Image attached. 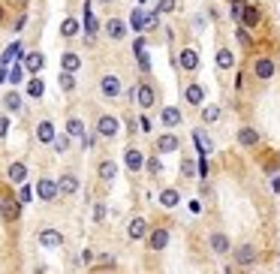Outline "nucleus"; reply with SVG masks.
<instances>
[{
	"instance_id": "obj_1",
	"label": "nucleus",
	"mask_w": 280,
	"mask_h": 274,
	"mask_svg": "<svg viewBox=\"0 0 280 274\" xmlns=\"http://www.w3.org/2000/svg\"><path fill=\"white\" fill-rule=\"evenodd\" d=\"M117 127H121V124H117V117H112V114H103L100 121H97V133L103 139H114L117 136Z\"/></svg>"
},
{
	"instance_id": "obj_2",
	"label": "nucleus",
	"mask_w": 280,
	"mask_h": 274,
	"mask_svg": "<svg viewBox=\"0 0 280 274\" xmlns=\"http://www.w3.org/2000/svg\"><path fill=\"white\" fill-rule=\"evenodd\" d=\"M36 196L43 202H52L55 196H57V184L52 181V178H39V184H36Z\"/></svg>"
},
{
	"instance_id": "obj_3",
	"label": "nucleus",
	"mask_w": 280,
	"mask_h": 274,
	"mask_svg": "<svg viewBox=\"0 0 280 274\" xmlns=\"http://www.w3.org/2000/svg\"><path fill=\"white\" fill-rule=\"evenodd\" d=\"M39 244L49 247V250H55V247L63 244V235H60L57 229H43V232H39Z\"/></svg>"
},
{
	"instance_id": "obj_4",
	"label": "nucleus",
	"mask_w": 280,
	"mask_h": 274,
	"mask_svg": "<svg viewBox=\"0 0 280 274\" xmlns=\"http://www.w3.org/2000/svg\"><path fill=\"white\" fill-rule=\"evenodd\" d=\"M106 33H109V39H114V43H117V39L127 36V24L121 18H109L106 21Z\"/></svg>"
},
{
	"instance_id": "obj_5",
	"label": "nucleus",
	"mask_w": 280,
	"mask_h": 274,
	"mask_svg": "<svg viewBox=\"0 0 280 274\" xmlns=\"http://www.w3.org/2000/svg\"><path fill=\"white\" fill-rule=\"evenodd\" d=\"M124 163H127V169H130V172H139V169L145 166V154H142L139 148H130V151L124 154Z\"/></svg>"
},
{
	"instance_id": "obj_6",
	"label": "nucleus",
	"mask_w": 280,
	"mask_h": 274,
	"mask_svg": "<svg viewBox=\"0 0 280 274\" xmlns=\"http://www.w3.org/2000/svg\"><path fill=\"white\" fill-rule=\"evenodd\" d=\"M100 91H103L106 97H117V94H121V78H117V75H103Z\"/></svg>"
},
{
	"instance_id": "obj_7",
	"label": "nucleus",
	"mask_w": 280,
	"mask_h": 274,
	"mask_svg": "<svg viewBox=\"0 0 280 274\" xmlns=\"http://www.w3.org/2000/svg\"><path fill=\"white\" fill-rule=\"evenodd\" d=\"M235 262L238 265H253L256 262V250H253V244H241L235 250Z\"/></svg>"
},
{
	"instance_id": "obj_8",
	"label": "nucleus",
	"mask_w": 280,
	"mask_h": 274,
	"mask_svg": "<svg viewBox=\"0 0 280 274\" xmlns=\"http://www.w3.org/2000/svg\"><path fill=\"white\" fill-rule=\"evenodd\" d=\"M166 244H169V232H166V229H154L151 238H148V247H151V250H163Z\"/></svg>"
},
{
	"instance_id": "obj_9",
	"label": "nucleus",
	"mask_w": 280,
	"mask_h": 274,
	"mask_svg": "<svg viewBox=\"0 0 280 274\" xmlns=\"http://www.w3.org/2000/svg\"><path fill=\"white\" fill-rule=\"evenodd\" d=\"M133 97L139 100L142 109H151L154 106V88L151 85H139V91H133Z\"/></svg>"
},
{
	"instance_id": "obj_10",
	"label": "nucleus",
	"mask_w": 280,
	"mask_h": 274,
	"mask_svg": "<svg viewBox=\"0 0 280 274\" xmlns=\"http://www.w3.org/2000/svg\"><path fill=\"white\" fill-rule=\"evenodd\" d=\"M0 214H3V220H18V214H21V205L15 202V199H3V205H0Z\"/></svg>"
},
{
	"instance_id": "obj_11",
	"label": "nucleus",
	"mask_w": 280,
	"mask_h": 274,
	"mask_svg": "<svg viewBox=\"0 0 280 274\" xmlns=\"http://www.w3.org/2000/svg\"><path fill=\"white\" fill-rule=\"evenodd\" d=\"M43 66H46V57L39 55V52H30V55H24V69H27V72H39Z\"/></svg>"
},
{
	"instance_id": "obj_12",
	"label": "nucleus",
	"mask_w": 280,
	"mask_h": 274,
	"mask_svg": "<svg viewBox=\"0 0 280 274\" xmlns=\"http://www.w3.org/2000/svg\"><path fill=\"white\" fill-rule=\"evenodd\" d=\"M127 235L133 241H139V238H145L148 235V223L142 220V217H136V220H130V229H127Z\"/></svg>"
},
{
	"instance_id": "obj_13",
	"label": "nucleus",
	"mask_w": 280,
	"mask_h": 274,
	"mask_svg": "<svg viewBox=\"0 0 280 274\" xmlns=\"http://www.w3.org/2000/svg\"><path fill=\"white\" fill-rule=\"evenodd\" d=\"M253 72H256L259 78H271V75H274V63H271L268 57H256V63H253Z\"/></svg>"
},
{
	"instance_id": "obj_14",
	"label": "nucleus",
	"mask_w": 280,
	"mask_h": 274,
	"mask_svg": "<svg viewBox=\"0 0 280 274\" xmlns=\"http://www.w3.org/2000/svg\"><path fill=\"white\" fill-rule=\"evenodd\" d=\"M60 66H63V72H78V66H82V57H78L75 52H66V55L60 57Z\"/></svg>"
},
{
	"instance_id": "obj_15",
	"label": "nucleus",
	"mask_w": 280,
	"mask_h": 274,
	"mask_svg": "<svg viewBox=\"0 0 280 274\" xmlns=\"http://www.w3.org/2000/svg\"><path fill=\"white\" fill-rule=\"evenodd\" d=\"M36 139H39V142H46V145L55 142V124H52V121H43V124L36 127Z\"/></svg>"
},
{
	"instance_id": "obj_16",
	"label": "nucleus",
	"mask_w": 280,
	"mask_h": 274,
	"mask_svg": "<svg viewBox=\"0 0 280 274\" xmlns=\"http://www.w3.org/2000/svg\"><path fill=\"white\" fill-rule=\"evenodd\" d=\"M78 190V178H72V175H63L60 181H57V193H63V196H72Z\"/></svg>"
},
{
	"instance_id": "obj_17",
	"label": "nucleus",
	"mask_w": 280,
	"mask_h": 274,
	"mask_svg": "<svg viewBox=\"0 0 280 274\" xmlns=\"http://www.w3.org/2000/svg\"><path fill=\"white\" fill-rule=\"evenodd\" d=\"M157 151H163V154H172V151H178V139H175L172 133L160 136V139H157Z\"/></svg>"
},
{
	"instance_id": "obj_18",
	"label": "nucleus",
	"mask_w": 280,
	"mask_h": 274,
	"mask_svg": "<svg viewBox=\"0 0 280 274\" xmlns=\"http://www.w3.org/2000/svg\"><path fill=\"white\" fill-rule=\"evenodd\" d=\"M211 250H214V253H220V256H223V253H229V238H226L223 232H214V235H211Z\"/></svg>"
},
{
	"instance_id": "obj_19",
	"label": "nucleus",
	"mask_w": 280,
	"mask_h": 274,
	"mask_svg": "<svg viewBox=\"0 0 280 274\" xmlns=\"http://www.w3.org/2000/svg\"><path fill=\"white\" fill-rule=\"evenodd\" d=\"M160 117H163V124H166V127H178V124H181V111H178L175 106H166Z\"/></svg>"
},
{
	"instance_id": "obj_20",
	"label": "nucleus",
	"mask_w": 280,
	"mask_h": 274,
	"mask_svg": "<svg viewBox=\"0 0 280 274\" xmlns=\"http://www.w3.org/2000/svg\"><path fill=\"white\" fill-rule=\"evenodd\" d=\"M6 175H9L12 184H24V178H27V166H24V163H12Z\"/></svg>"
},
{
	"instance_id": "obj_21",
	"label": "nucleus",
	"mask_w": 280,
	"mask_h": 274,
	"mask_svg": "<svg viewBox=\"0 0 280 274\" xmlns=\"http://www.w3.org/2000/svg\"><path fill=\"white\" fill-rule=\"evenodd\" d=\"M181 202V196H178V190H163V193H160V205H163V208H175Z\"/></svg>"
},
{
	"instance_id": "obj_22",
	"label": "nucleus",
	"mask_w": 280,
	"mask_h": 274,
	"mask_svg": "<svg viewBox=\"0 0 280 274\" xmlns=\"http://www.w3.org/2000/svg\"><path fill=\"white\" fill-rule=\"evenodd\" d=\"M238 142H241V145H244V148H253V145H256V142H259V133H256V130H253V127H244V130H241V133H238Z\"/></svg>"
},
{
	"instance_id": "obj_23",
	"label": "nucleus",
	"mask_w": 280,
	"mask_h": 274,
	"mask_svg": "<svg viewBox=\"0 0 280 274\" xmlns=\"http://www.w3.org/2000/svg\"><path fill=\"white\" fill-rule=\"evenodd\" d=\"M184 97H187V103H190V106H199V103L205 100V91H202V85H190Z\"/></svg>"
},
{
	"instance_id": "obj_24",
	"label": "nucleus",
	"mask_w": 280,
	"mask_h": 274,
	"mask_svg": "<svg viewBox=\"0 0 280 274\" xmlns=\"http://www.w3.org/2000/svg\"><path fill=\"white\" fill-rule=\"evenodd\" d=\"M181 66H184V69H196V66H199L196 49H184V52H181Z\"/></svg>"
},
{
	"instance_id": "obj_25",
	"label": "nucleus",
	"mask_w": 280,
	"mask_h": 274,
	"mask_svg": "<svg viewBox=\"0 0 280 274\" xmlns=\"http://www.w3.org/2000/svg\"><path fill=\"white\" fill-rule=\"evenodd\" d=\"M66 136H72V139H82V136H85V124L78 121V117H69V121H66Z\"/></svg>"
},
{
	"instance_id": "obj_26",
	"label": "nucleus",
	"mask_w": 280,
	"mask_h": 274,
	"mask_svg": "<svg viewBox=\"0 0 280 274\" xmlns=\"http://www.w3.org/2000/svg\"><path fill=\"white\" fill-rule=\"evenodd\" d=\"M114 175H117V166H114L112 160H103V163H100V178H103V181H114Z\"/></svg>"
},
{
	"instance_id": "obj_27",
	"label": "nucleus",
	"mask_w": 280,
	"mask_h": 274,
	"mask_svg": "<svg viewBox=\"0 0 280 274\" xmlns=\"http://www.w3.org/2000/svg\"><path fill=\"white\" fill-rule=\"evenodd\" d=\"M241 15H244V24H247V27H256V24H259V18H262V15H259V9H253V6H244V9H241Z\"/></svg>"
},
{
	"instance_id": "obj_28",
	"label": "nucleus",
	"mask_w": 280,
	"mask_h": 274,
	"mask_svg": "<svg viewBox=\"0 0 280 274\" xmlns=\"http://www.w3.org/2000/svg\"><path fill=\"white\" fill-rule=\"evenodd\" d=\"M18 55H21V43H12V46H9V49L3 52V57H0V63L6 66V63H12V60H15Z\"/></svg>"
},
{
	"instance_id": "obj_29",
	"label": "nucleus",
	"mask_w": 280,
	"mask_h": 274,
	"mask_svg": "<svg viewBox=\"0 0 280 274\" xmlns=\"http://www.w3.org/2000/svg\"><path fill=\"white\" fill-rule=\"evenodd\" d=\"M57 85H60V91H75V75L72 72H60V78H57Z\"/></svg>"
},
{
	"instance_id": "obj_30",
	"label": "nucleus",
	"mask_w": 280,
	"mask_h": 274,
	"mask_svg": "<svg viewBox=\"0 0 280 274\" xmlns=\"http://www.w3.org/2000/svg\"><path fill=\"white\" fill-rule=\"evenodd\" d=\"M60 33L69 39V36H78V21L75 18H63V24H60Z\"/></svg>"
},
{
	"instance_id": "obj_31",
	"label": "nucleus",
	"mask_w": 280,
	"mask_h": 274,
	"mask_svg": "<svg viewBox=\"0 0 280 274\" xmlns=\"http://www.w3.org/2000/svg\"><path fill=\"white\" fill-rule=\"evenodd\" d=\"M232 63H235L232 52H229V49H220V52H217V66H220V69H229Z\"/></svg>"
},
{
	"instance_id": "obj_32",
	"label": "nucleus",
	"mask_w": 280,
	"mask_h": 274,
	"mask_svg": "<svg viewBox=\"0 0 280 274\" xmlns=\"http://www.w3.org/2000/svg\"><path fill=\"white\" fill-rule=\"evenodd\" d=\"M27 94H30V97H43V94H46L43 78H30V82H27Z\"/></svg>"
},
{
	"instance_id": "obj_33",
	"label": "nucleus",
	"mask_w": 280,
	"mask_h": 274,
	"mask_svg": "<svg viewBox=\"0 0 280 274\" xmlns=\"http://www.w3.org/2000/svg\"><path fill=\"white\" fill-rule=\"evenodd\" d=\"M85 30H88V33H97V18H94V12H91V0L85 3Z\"/></svg>"
},
{
	"instance_id": "obj_34",
	"label": "nucleus",
	"mask_w": 280,
	"mask_h": 274,
	"mask_svg": "<svg viewBox=\"0 0 280 274\" xmlns=\"http://www.w3.org/2000/svg\"><path fill=\"white\" fill-rule=\"evenodd\" d=\"M130 24H133L136 33H142V27H145V12H142V9H133V12H130Z\"/></svg>"
},
{
	"instance_id": "obj_35",
	"label": "nucleus",
	"mask_w": 280,
	"mask_h": 274,
	"mask_svg": "<svg viewBox=\"0 0 280 274\" xmlns=\"http://www.w3.org/2000/svg\"><path fill=\"white\" fill-rule=\"evenodd\" d=\"M3 106H6V111H18V109H21V97H18V94L12 91V94H6Z\"/></svg>"
},
{
	"instance_id": "obj_36",
	"label": "nucleus",
	"mask_w": 280,
	"mask_h": 274,
	"mask_svg": "<svg viewBox=\"0 0 280 274\" xmlns=\"http://www.w3.org/2000/svg\"><path fill=\"white\" fill-rule=\"evenodd\" d=\"M217 117H220V109H217V106H208V109H202V121H205V124H214Z\"/></svg>"
},
{
	"instance_id": "obj_37",
	"label": "nucleus",
	"mask_w": 280,
	"mask_h": 274,
	"mask_svg": "<svg viewBox=\"0 0 280 274\" xmlns=\"http://www.w3.org/2000/svg\"><path fill=\"white\" fill-rule=\"evenodd\" d=\"M66 148H69V136H55V151L66 154Z\"/></svg>"
},
{
	"instance_id": "obj_38",
	"label": "nucleus",
	"mask_w": 280,
	"mask_h": 274,
	"mask_svg": "<svg viewBox=\"0 0 280 274\" xmlns=\"http://www.w3.org/2000/svg\"><path fill=\"white\" fill-rule=\"evenodd\" d=\"M33 199V190L30 187H21V193H18V205H27Z\"/></svg>"
},
{
	"instance_id": "obj_39",
	"label": "nucleus",
	"mask_w": 280,
	"mask_h": 274,
	"mask_svg": "<svg viewBox=\"0 0 280 274\" xmlns=\"http://www.w3.org/2000/svg\"><path fill=\"white\" fill-rule=\"evenodd\" d=\"M157 12H175V0H160V3H157Z\"/></svg>"
},
{
	"instance_id": "obj_40",
	"label": "nucleus",
	"mask_w": 280,
	"mask_h": 274,
	"mask_svg": "<svg viewBox=\"0 0 280 274\" xmlns=\"http://www.w3.org/2000/svg\"><path fill=\"white\" fill-rule=\"evenodd\" d=\"M21 75H24V69H21V66H12V69H9V82L18 85V82H21Z\"/></svg>"
},
{
	"instance_id": "obj_41",
	"label": "nucleus",
	"mask_w": 280,
	"mask_h": 274,
	"mask_svg": "<svg viewBox=\"0 0 280 274\" xmlns=\"http://www.w3.org/2000/svg\"><path fill=\"white\" fill-rule=\"evenodd\" d=\"M157 21H160V12H151V15L145 18V27H148V30H154V27H157Z\"/></svg>"
},
{
	"instance_id": "obj_42",
	"label": "nucleus",
	"mask_w": 280,
	"mask_h": 274,
	"mask_svg": "<svg viewBox=\"0 0 280 274\" xmlns=\"http://www.w3.org/2000/svg\"><path fill=\"white\" fill-rule=\"evenodd\" d=\"M160 169H163V166H160V160H148V172L151 175H160Z\"/></svg>"
},
{
	"instance_id": "obj_43",
	"label": "nucleus",
	"mask_w": 280,
	"mask_h": 274,
	"mask_svg": "<svg viewBox=\"0 0 280 274\" xmlns=\"http://www.w3.org/2000/svg\"><path fill=\"white\" fill-rule=\"evenodd\" d=\"M238 39H241V46H250V36H247L244 27H238Z\"/></svg>"
},
{
	"instance_id": "obj_44",
	"label": "nucleus",
	"mask_w": 280,
	"mask_h": 274,
	"mask_svg": "<svg viewBox=\"0 0 280 274\" xmlns=\"http://www.w3.org/2000/svg\"><path fill=\"white\" fill-rule=\"evenodd\" d=\"M103 217H106V205H97V208H94V220H97V223H100V220H103Z\"/></svg>"
},
{
	"instance_id": "obj_45",
	"label": "nucleus",
	"mask_w": 280,
	"mask_h": 274,
	"mask_svg": "<svg viewBox=\"0 0 280 274\" xmlns=\"http://www.w3.org/2000/svg\"><path fill=\"white\" fill-rule=\"evenodd\" d=\"M9 133V121H6V117H0V136H6Z\"/></svg>"
},
{
	"instance_id": "obj_46",
	"label": "nucleus",
	"mask_w": 280,
	"mask_h": 274,
	"mask_svg": "<svg viewBox=\"0 0 280 274\" xmlns=\"http://www.w3.org/2000/svg\"><path fill=\"white\" fill-rule=\"evenodd\" d=\"M271 187H274V193H280V175H277V178L271 181Z\"/></svg>"
},
{
	"instance_id": "obj_47",
	"label": "nucleus",
	"mask_w": 280,
	"mask_h": 274,
	"mask_svg": "<svg viewBox=\"0 0 280 274\" xmlns=\"http://www.w3.org/2000/svg\"><path fill=\"white\" fill-rule=\"evenodd\" d=\"M0 82H6V69L3 66H0Z\"/></svg>"
},
{
	"instance_id": "obj_48",
	"label": "nucleus",
	"mask_w": 280,
	"mask_h": 274,
	"mask_svg": "<svg viewBox=\"0 0 280 274\" xmlns=\"http://www.w3.org/2000/svg\"><path fill=\"white\" fill-rule=\"evenodd\" d=\"M100 3H112V0H100Z\"/></svg>"
},
{
	"instance_id": "obj_49",
	"label": "nucleus",
	"mask_w": 280,
	"mask_h": 274,
	"mask_svg": "<svg viewBox=\"0 0 280 274\" xmlns=\"http://www.w3.org/2000/svg\"><path fill=\"white\" fill-rule=\"evenodd\" d=\"M0 21H3V9H0Z\"/></svg>"
},
{
	"instance_id": "obj_50",
	"label": "nucleus",
	"mask_w": 280,
	"mask_h": 274,
	"mask_svg": "<svg viewBox=\"0 0 280 274\" xmlns=\"http://www.w3.org/2000/svg\"><path fill=\"white\" fill-rule=\"evenodd\" d=\"M21 3H24V0H21Z\"/></svg>"
}]
</instances>
